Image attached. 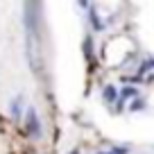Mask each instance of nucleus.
<instances>
[{"label": "nucleus", "mask_w": 154, "mask_h": 154, "mask_svg": "<svg viewBox=\"0 0 154 154\" xmlns=\"http://www.w3.org/2000/svg\"><path fill=\"white\" fill-rule=\"evenodd\" d=\"M138 109H145V102L140 100V97H136L134 104H131V111H138Z\"/></svg>", "instance_id": "obj_5"}, {"label": "nucleus", "mask_w": 154, "mask_h": 154, "mask_svg": "<svg viewBox=\"0 0 154 154\" xmlns=\"http://www.w3.org/2000/svg\"><path fill=\"white\" fill-rule=\"evenodd\" d=\"M102 97H104L106 102H116V100H118V91H116L113 86H104V91H102Z\"/></svg>", "instance_id": "obj_3"}, {"label": "nucleus", "mask_w": 154, "mask_h": 154, "mask_svg": "<svg viewBox=\"0 0 154 154\" xmlns=\"http://www.w3.org/2000/svg\"><path fill=\"white\" fill-rule=\"evenodd\" d=\"M70 154H82V152H79V149H72V152Z\"/></svg>", "instance_id": "obj_7"}, {"label": "nucleus", "mask_w": 154, "mask_h": 154, "mask_svg": "<svg viewBox=\"0 0 154 154\" xmlns=\"http://www.w3.org/2000/svg\"><path fill=\"white\" fill-rule=\"evenodd\" d=\"M97 154H127V147H113L109 152H97Z\"/></svg>", "instance_id": "obj_4"}, {"label": "nucleus", "mask_w": 154, "mask_h": 154, "mask_svg": "<svg viewBox=\"0 0 154 154\" xmlns=\"http://www.w3.org/2000/svg\"><path fill=\"white\" fill-rule=\"evenodd\" d=\"M79 5H82V7H86V5H88V0H79Z\"/></svg>", "instance_id": "obj_6"}, {"label": "nucleus", "mask_w": 154, "mask_h": 154, "mask_svg": "<svg viewBox=\"0 0 154 154\" xmlns=\"http://www.w3.org/2000/svg\"><path fill=\"white\" fill-rule=\"evenodd\" d=\"M25 129H27V134L32 138L41 136V122H38V116L34 109H27V113H25Z\"/></svg>", "instance_id": "obj_1"}, {"label": "nucleus", "mask_w": 154, "mask_h": 154, "mask_svg": "<svg viewBox=\"0 0 154 154\" xmlns=\"http://www.w3.org/2000/svg\"><path fill=\"white\" fill-rule=\"evenodd\" d=\"M9 113H11V118H14V120H20V116H23V97H16V100H11Z\"/></svg>", "instance_id": "obj_2"}]
</instances>
